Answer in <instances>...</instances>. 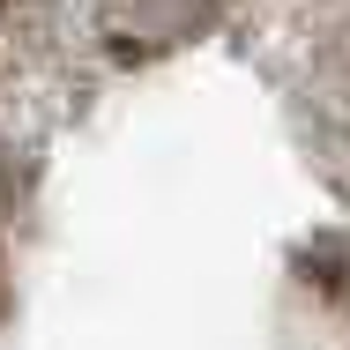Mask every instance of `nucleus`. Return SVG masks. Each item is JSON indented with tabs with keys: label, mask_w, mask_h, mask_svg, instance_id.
I'll return each instance as SVG.
<instances>
[{
	"label": "nucleus",
	"mask_w": 350,
	"mask_h": 350,
	"mask_svg": "<svg viewBox=\"0 0 350 350\" xmlns=\"http://www.w3.org/2000/svg\"><path fill=\"white\" fill-rule=\"evenodd\" d=\"M313 105H321V120H328L336 149L350 157V23L336 30V45H328L321 68H313Z\"/></svg>",
	"instance_id": "obj_2"
},
{
	"label": "nucleus",
	"mask_w": 350,
	"mask_h": 350,
	"mask_svg": "<svg viewBox=\"0 0 350 350\" xmlns=\"http://www.w3.org/2000/svg\"><path fill=\"white\" fill-rule=\"evenodd\" d=\"M209 15H216V0H105L112 38H127V45H172V38L202 30Z\"/></svg>",
	"instance_id": "obj_1"
}]
</instances>
